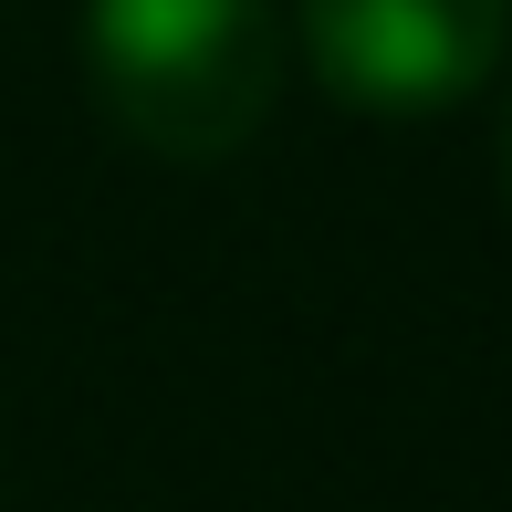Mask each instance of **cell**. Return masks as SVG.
I'll return each instance as SVG.
<instances>
[{"label": "cell", "mask_w": 512, "mask_h": 512, "mask_svg": "<svg viewBox=\"0 0 512 512\" xmlns=\"http://www.w3.org/2000/svg\"><path fill=\"white\" fill-rule=\"evenodd\" d=\"M84 84L147 157L220 168L283 105V21L272 0H84Z\"/></svg>", "instance_id": "cell-1"}, {"label": "cell", "mask_w": 512, "mask_h": 512, "mask_svg": "<svg viewBox=\"0 0 512 512\" xmlns=\"http://www.w3.org/2000/svg\"><path fill=\"white\" fill-rule=\"evenodd\" d=\"M502 199H512V115H502Z\"/></svg>", "instance_id": "cell-3"}, {"label": "cell", "mask_w": 512, "mask_h": 512, "mask_svg": "<svg viewBox=\"0 0 512 512\" xmlns=\"http://www.w3.org/2000/svg\"><path fill=\"white\" fill-rule=\"evenodd\" d=\"M512 0H304V63L356 115H439L492 84Z\"/></svg>", "instance_id": "cell-2"}]
</instances>
